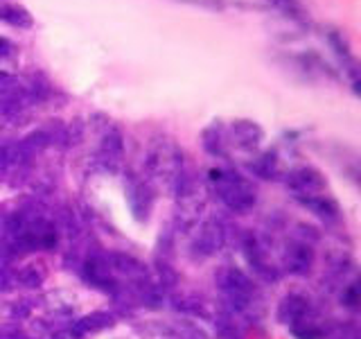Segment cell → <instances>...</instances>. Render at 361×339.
I'll return each mask as SVG.
<instances>
[{
  "label": "cell",
  "mask_w": 361,
  "mask_h": 339,
  "mask_svg": "<svg viewBox=\"0 0 361 339\" xmlns=\"http://www.w3.org/2000/svg\"><path fill=\"white\" fill-rule=\"evenodd\" d=\"M271 5H274L276 9H280L282 14H287L291 18L300 20L302 18V7L298 5V0H269Z\"/></svg>",
  "instance_id": "2"
},
{
  "label": "cell",
  "mask_w": 361,
  "mask_h": 339,
  "mask_svg": "<svg viewBox=\"0 0 361 339\" xmlns=\"http://www.w3.org/2000/svg\"><path fill=\"white\" fill-rule=\"evenodd\" d=\"M11 52H14V43L5 37H0V59H5V56H9Z\"/></svg>",
  "instance_id": "3"
},
{
  "label": "cell",
  "mask_w": 361,
  "mask_h": 339,
  "mask_svg": "<svg viewBox=\"0 0 361 339\" xmlns=\"http://www.w3.org/2000/svg\"><path fill=\"white\" fill-rule=\"evenodd\" d=\"M0 20L7 23V25L16 28V30H30L32 28V14L20 5H11V3H3L0 5Z\"/></svg>",
  "instance_id": "1"
}]
</instances>
